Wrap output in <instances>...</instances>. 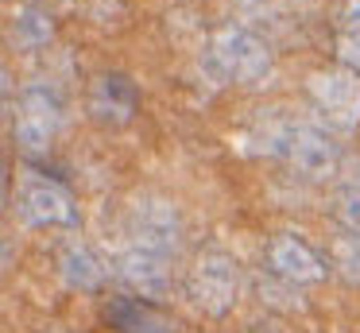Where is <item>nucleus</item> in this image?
I'll return each mask as SVG.
<instances>
[{
	"label": "nucleus",
	"mask_w": 360,
	"mask_h": 333,
	"mask_svg": "<svg viewBox=\"0 0 360 333\" xmlns=\"http://www.w3.org/2000/svg\"><path fill=\"white\" fill-rule=\"evenodd\" d=\"M252 139L259 144V151L283 159L295 175L321 182V178L337 175L341 163V147L333 144L321 124L314 120H290V116H264L252 132Z\"/></svg>",
	"instance_id": "nucleus-1"
},
{
	"label": "nucleus",
	"mask_w": 360,
	"mask_h": 333,
	"mask_svg": "<svg viewBox=\"0 0 360 333\" xmlns=\"http://www.w3.org/2000/svg\"><path fill=\"white\" fill-rule=\"evenodd\" d=\"M202 66L217 82H259L271 70V51L256 31L229 23V27L213 31L210 46L202 54Z\"/></svg>",
	"instance_id": "nucleus-2"
},
{
	"label": "nucleus",
	"mask_w": 360,
	"mask_h": 333,
	"mask_svg": "<svg viewBox=\"0 0 360 333\" xmlns=\"http://www.w3.org/2000/svg\"><path fill=\"white\" fill-rule=\"evenodd\" d=\"M186 294L202 314L210 318H225L236 306V294H240V271L236 260L221 248L202 252L186 271Z\"/></svg>",
	"instance_id": "nucleus-3"
},
{
	"label": "nucleus",
	"mask_w": 360,
	"mask_h": 333,
	"mask_svg": "<svg viewBox=\"0 0 360 333\" xmlns=\"http://www.w3.org/2000/svg\"><path fill=\"white\" fill-rule=\"evenodd\" d=\"M63 93L55 89L51 82H32L24 85L16 105V124H12V136L24 151H47L51 136L63 128Z\"/></svg>",
	"instance_id": "nucleus-4"
},
{
	"label": "nucleus",
	"mask_w": 360,
	"mask_h": 333,
	"mask_svg": "<svg viewBox=\"0 0 360 333\" xmlns=\"http://www.w3.org/2000/svg\"><path fill=\"white\" fill-rule=\"evenodd\" d=\"M306 93L326 124L341 132L360 128V77L352 70H318L306 82Z\"/></svg>",
	"instance_id": "nucleus-5"
},
{
	"label": "nucleus",
	"mask_w": 360,
	"mask_h": 333,
	"mask_svg": "<svg viewBox=\"0 0 360 333\" xmlns=\"http://www.w3.org/2000/svg\"><path fill=\"white\" fill-rule=\"evenodd\" d=\"M128 237L132 244H143L151 252H179L182 237H186V225H182V213L174 201L167 198H140L132 209H128Z\"/></svg>",
	"instance_id": "nucleus-6"
},
{
	"label": "nucleus",
	"mask_w": 360,
	"mask_h": 333,
	"mask_svg": "<svg viewBox=\"0 0 360 333\" xmlns=\"http://www.w3.org/2000/svg\"><path fill=\"white\" fill-rule=\"evenodd\" d=\"M112 271H117L120 283L143 302L167 299V291H171V256L151 252V248L132 244V240L112 252Z\"/></svg>",
	"instance_id": "nucleus-7"
},
{
	"label": "nucleus",
	"mask_w": 360,
	"mask_h": 333,
	"mask_svg": "<svg viewBox=\"0 0 360 333\" xmlns=\"http://www.w3.org/2000/svg\"><path fill=\"white\" fill-rule=\"evenodd\" d=\"M16 213L35 229H70V225H78L70 190L51 182V178H24V186L16 194Z\"/></svg>",
	"instance_id": "nucleus-8"
},
{
	"label": "nucleus",
	"mask_w": 360,
	"mask_h": 333,
	"mask_svg": "<svg viewBox=\"0 0 360 333\" xmlns=\"http://www.w3.org/2000/svg\"><path fill=\"white\" fill-rule=\"evenodd\" d=\"M267 271L279 275V279H287V283H295V287L326 283L329 260L314 244H306L302 237L279 232V237H271V244H267Z\"/></svg>",
	"instance_id": "nucleus-9"
},
{
	"label": "nucleus",
	"mask_w": 360,
	"mask_h": 333,
	"mask_svg": "<svg viewBox=\"0 0 360 333\" xmlns=\"http://www.w3.org/2000/svg\"><path fill=\"white\" fill-rule=\"evenodd\" d=\"M136 105H140V89L128 74H101L89 89V113L109 128H120V124L132 120Z\"/></svg>",
	"instance_id": "nucleus-10"
},
{
	"label": "nucleus",
	"mask_w": 360,
	"mask_h": 333,
	"mask_svg": "<svg viewBox=\"0 0 360 333\" xmlns=\"http://www.w3.org/2000/svg\"><path fill=\"white\" fill-rule=\"evenodd\" d=\"M58 271H63L66 287H74V291H101L105 279H109L105 260L82 240H74L58 252Z\"/></svg>",
	"instance_id": "nucleus-11"
},
{
	"label": "nucleus",
	"mask_w": 360,
	"mask_h": 333,
	"mask_svg": "<svg viewBox=\"0 0 360 333\" xmlns=\"http://www.w3.org/2000/svg\"><path fill=\"white\" fill-rule=\"evenodd\" d=\"M105 318H109V325L120 333H171L167 318L143 299H112L109 306H105Z\"/></svg>",
	"instance_id": "nucleus-12"
},
{
	"label": "nucleus",
	"mask_w": 360,
	"mask_h": 333,
	"mask_svg": "<svg viewBox=\"0 0 360 333\" xmlns=\"http://www.w3.org/2000/svg\"><path fill=\"white\" fill-rule=\"evenodd\" d=\"M329 271L333 275H341L345 283L360 287V237L349 229H337L333 237H329Z\"/></svg>",
	"instance_id": "nucleus-13"
},
{
	"label": "nucleus",
	"mask_w": 360,
	"mask_h": 333,
	"mask_svg": "<svg viewBox=\"0 0 360 333\" xmlns=\"http://www.w3.org/2000/svg\"><path fill=\"white\" fill-rule=\"evenodd\" d=\"M12 35H16L20 46H47L55 39V23H51V15L43 8H20Z\"/></svg>",
	"instance_id": "nucleus-14"
},
{
	"label": "nucleus",
	"mask_w": 360,
	"mask_h": 333,
	"mask_svg": "<svg viewBox=\"0 0 360 333\" xmlns=\"http://www.w3.org/2000/svg\"><path fill=\"white\" fill-rule=\"evenodd\" d=\"M337 221H341V229L360 237V163L349 167V175L337 186Z\"/></svg>",
	"instance_id": "nucleus-15"
},
{
	"label": "nucleus",
	"mask_w": 360,
	"mask_h": 333,
	"mask_svg": "<svg viewBox=\"0 0 360 333\" xmlns=\"http://www.w3.org/2000/svg\"><path fill=\"white\" fill-rule=\"evenodd\" d=\"M337 58H341L345 66H349L352 74L360 77V31H349V27H345L341 35H337Z\"/></svg>",
	"instance_id": "nucleus-16"
},
{
	"label": "nucleus",
	"mask_w": 360,
	"mask_h": 333,
	"mask_svg": "<svg viewBox=\"0 0 360 333\" xmlns=\"http://www.w3.org/2000/svg\"><path fill=\"white\" fill-rule=\"evenodd\" d=\"M341 15L349 23V31H360V0H341Z\"/></svg>",
	"instance_id": "nucleus-17"
},
{
	"label": "nucleus",
	"mask_w": 360,
	"mask_h": 333,
	"mask_svg": "<svg viewBox=\"0 0 360 333\" xmlns=\"http://www.w3.org/2000/svg\"><path fill=\"white\" fill-rule=\"evenodd\" d=\"M248 333H283L275 322H256V325H248Z\"/></svg>",
	"instance_id": "nucleus-18"
},
{
	"label": "nucleus",
	"mask_w": 360,
	"mask_h": 333,
	"mask_svg": "<svg viewBox=\"0 0 360 333\" xmlns=\"http://www.w3.org/2000/svg\"><path fill=\"white\" fill-rule=\"evenodd\" d=\"M55 4H63V0H55Z\"/></svg>",
	"instance_id": "nucleus-19"
}]
</instances>
